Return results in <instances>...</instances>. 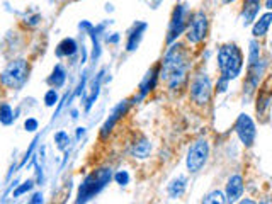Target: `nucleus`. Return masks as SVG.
Segmentation results:
<instances>
[{
	"label": "nucleus",
	"instance_id": "obj_4",
	"mask_svg": "<svg viewBox=\"0 0 272 204\" xmlns=\"http://www.w3.org/2000/svg\"><path fill=\"white\" fill-rule=\"evenodd\" d=\"M189 95L191 100L194 102L196 106H204L209 104L211 95H213V85H211V78L208 73H198L191 82L189 87Z\"/></svg>",
	"mask_w": 272,
	"mask_h": 204
},
{
	"label": "nucleus",
	"instance_id": "obj_12",
	"mask_svg": "<svg viewBox=\"0 0 272 204\" xmlns=\"http://www.w3.org/2000/svg\"><path fill=\"white\" fill-rule=\"evenodd\" d=\"M259 11H260V0H245L242 9V24L245 27L254 24L257 16H259Z\"/></svg>",
	"mask_w": 272,
	"mask_h": 204
},
{
	"label": "nucleus",
	"instance_id": "obj_35",
	"mask_svg": "<svg viewBox=\"0 0 272 204\" xmlns=\"http://www.w3.org/2000/svg\"><path fill=\"white\" fill-rule=\"evenodd\" d=\"M72 118H73V119H77V118H78V113H77V111H75V109L72 111Z\"/></svg>",
	"mask_w": 272,
	"mask_h": 204
},
{
	"label": "nucleus",
	"instance_id": "obj_24",
	"mask_svg": "<svg viewBox=\"0 0 272 204\" xmlns=\"http://www.w3.org/2000/svg\"><path fill=\"white\" fill-rule=\"evenodd\" d=\"M270 104V94L269 92H264V94L259 95V100H257V113L264 114L267 109H269Z\"/></svg>",
	"mask_w": 272,
	"mask_h": 204
},
{
	"label": "nucleus",
	"instance_id": "obj_7",
	"mask_svg": "<svg viewBox=\"0 0 272 204\" xmlns=\"http://www.w3.org/2000/svg\"><path fill=\"white\" fill-rule=\"evenodd\" d=\"M235 131L240 138L242 145L250 148L255 143V136H257V128L254 119L250 118L248 114H240L235 121Z\"/></svg>",
	"mask_w": 272,
	"mask_h": 204
},
{
	"label": "nucleus",
	"instance_id": "obj_17",
	"mask_svg": "<svg viewBox=\"0 0 272 204\" xmlns=\"http://www.w3.org/2000/svg\"><path fill=\"white\" fill-rule=\"evenodd\" d=\"M78 51V44L73 38H65L56 48V57H73Z\"/></svg>",
	"mask_w": 272,
	"mask_h": 204
},
{
	"label": "nucleus",
	"instance_id": "obj_22",
	"mask_svg": "<svg viewBox=\"0 0 272 204\" xmlns=\"http://www.w3.org/2000/svg\"><path fill=\"white\" fill-rule=\"evenodd\" d=\"M201 204H226V199H224V194L216 189V191H211L209 194H206V197Z\"/></svg>",
	"mask_w": 272,
	"mask_h": 204
},
{
	"label": "nucleus",
	"instance_id": "obj_10",
	"mask_svg": "<svg viewBox=\"0 0 272 204\" xmlns=\"http://www.w3.org/2000/svg\"><path fill=\"white\" fill-rule=\"evenodd\" d=\"M128 109H129V100H121L119 104L112 109V113L109 118H107V121L104 123V126L101 128V138H107V134L114 129L119 119H123V116L128 113Z\"/></svg>",
	"mask_w": 272,
	"mask_h": 204
},
{
	"label": "nucleus",
	"instance_id": "obj_34",
	"mask_svg": "<svg viewBox=\"0 0 272 204\" xmlns=\"http://www.w3.org/2000/svg\"><path fill=\"white\" fill-rule=\"evenodd\" d=\"M270 6H272V0H267V2H265V9H269V11H270Z\"/></svg>",
	"mask_w": 272,
	"mask_h": 204
},
{
	"label": "nucleus",
	"instance_id": "obj_27",
	"mask_svg": "<svg viewBox=\"0 0 272 204\" xmlns=\"http://www.w3.org/2000/svg\"><path fill=\"white\" fill-rule=\"evenodd\" d=\"M44 104L48 106V108H53V106L58 104V94H56L55 89H50L44 94Z\"/></svg>",
	"mask_w": 272,
	"mask_h": 204
},
{
	"label": "nucleus",
	"instance_id": "obj_26",
	"mask_svg": "<svg viewBox=\"0 0 272 204\" xmlns=\"http://www.w3.org/2000/svg\"><path fill=\"white\" fill-rule=\"evenodd\" d=\"M32 187H34V182H32V180H27V182H24V184L19 185L16 191L12 192V196H14V197H21L22 194L31 192V191H32Z\"/></svg>",
	"mask_w": 272,
	"mask_h": 204
},
{
	"label": "nucleus",
	"instance_id": "obj_20",
	"mask_svg": "<svg viewBox=\"0 0 272 204\" xmlns=\"http://www.w3.org/2000/svg\"><path fill=\"white\" fill-rule=\"evenodd\" d=\"M260 44L255 39L250 41V48H248V67H254L260 62Z\"/></svg>",
	"mask_w": 272,
	"mask_h": 204
},
{
	"label": "nucleus",
	"instance_id": "obj_21",
	"mask_svg": "<svg viewBox=\"0 0 272 204\" xmlns=\"http://www.w3.org/2000/svg\"><path fill=\"white\" fill-rule=\"evenodd\" d=\"M14 119H16V116H14V111L9 104H0V123L6 124V126H9V124L14 123Z\"/></svg>",
	"mask_w": 272,
	"mask_h": 204
},
{
	"label": "nucleus",
	"instance_id": "obj_6",
	"mask_svg": "<svg viewBox=\"0 0 272 204\" xmlns=\"http://www.w3.org/2000/svg\"><path fill=\"white\" fill-rule=\"evenodd\" d=\"M187 41L192 44H198L208 36V16L204 11H198L191 16L187 22Z\"/></svg>",
	"mask_w": 272,
	"mask_h": 204
},
{
	"label": "nucleus",
	"instance_id": "obj_9",
	"mask_svg": "<svg viewBox=\"0 0 272 204\" xmlns=\"http://www.w3.org/2000/svg\"><path fill=\"white\" fill-rule=\"evenodd\" d=\"M243 191H245V179H243L240 174L230 175L226 180V187H224V199H226V204H235L237 201H240L243 196Z\"/></svg>",
	"mask_w": 272,
	"mask_h": 204
},
{
	"label": "nucleus",
	"instance_id": "obj_19",
	"mask_svg": "<svg viewBox=\"0 0 272 204\" xmlns=\"http://www.w3.org/2000/svg\"><path fill=\"white\" fill-rule=\"evenodd\" d=\"M106 70H102L101 73H97V78L94 80L92 87H90V95L87 97V104H85V111H90V108L94 106V102L97 100V97H99V92H101V80H102V75H104Z\"/></svg>",
	"mask_w": 272,
	"mask_h": 204
},
{
	"label": "nucleus",
	"instance_id": "obj_37",
	"mask_svg": "<svg viewBox=\"0 0 272 204\" xmlns=\"http://www.w3.org/2000/svg\"><path fill=\"white\" fill-rule=\"evenodd\" d=\"M27 204H31V202H27Z\"/></svg>",
	"mask_w": 272,
	"mask_h": 204
},
{
	"label": "nucleus",
	"instance_id": "obj_36",
	"mask_svg": "<svg viewBox=\"0 0 272 204\" xmlns=\"http://www.w3.org/2000/svg\"><path fill=\"white\" fill-rule=\"evenodd\" d=\"M224 4H232V2H235V0H223Z\"/></svg>",
	"mask_w": 272,
	"mask_h": 204
},
{
	"label": "nucleus",
	"instance_id": "obj_18",
	"mask_svg": "<svg viewBox=\"0 0 272 204\" xmlns=\"http://www.w3.org/2000/svg\"><path fill=\"white\" fill-rule=\"evenodd\" d=\"M270 21H272V14L270 12L264 14V16H262L259 21H255L254 29H252V34H254V38H264V36H267V31H269V26H270Z\"/></svg>",
	"mask_w": 272,
	"mask_h": 204
},
{
	"label": "nucleus",
	"instance_id": "obj_23",
	"mask_svg": "<svg viewBox=\"0 0 272 204\" xmlns=\"http://www.w3.org/2000/svg\"><path fill=\"white\" fill-rule=\"evenodd\" d=\"M55 143H56V148L58 150H67L68 148V143H70V136L67 131H58L55 133Z\"/></svg>",
	"mask_w": 272,
	"mask_h": 204
},
{
	"label": "nucleus",
	"instance_id": "obj_33",
	"mask_svg": "<svg viewBox=\"0 0 272 204\" xmlns=\"http://www.w3.org/2000/svg\"><path fill=\"white\" fill-rule=\"evenodd\" d=\"M257 204H270V197L269 196H264Z\"/></svg>",
	"mask_w": 272,
	"mask_h": 204
},
{
	"label": "nucleus",
	"instance_id": "obj_30",
	"mask_svg": "<svg viewBox=\"0 0 272 204\" xmlns=\"http://www.w3.org/2000/svg\"><path fill=\"white\" fill-rule=\"evenodd\" d=\"M31 204H43V194L41 192H36V194H32V197H31Z\"/></svg>",
	"mask_w": 272,
	"mask_h": 204
},
{
	"label": "nucleus",
	"instance_id": "obj_16",
	"mask_svg": "<svg viewBox=\"0 0 272 204\" xmlns=\"http://www.w3.org/2000/svg\"><path fill=\"white\" fill-rule=\"evenodd\" d=\"M65 82H67V70H65L63 65H55L53 72H51V75L48 77V83L53 89H60V87L65 85Z\"/></svg>",
	"mask_w": 272,
	"mask_h": 204
},
{
	"label": "nucleus",
	"instance_id": "obj_1",
	"mask_svg": "<svg viewBox=\"0 0 272 204\" xmlns=\"http://www.w3.org/2000/svg\"><path fill=\"white\" fill-rule=\"evenodd\" d=\"M111 180H112V170L107 169V167H102V169H97L88 175H85V179L82 180L80 187H78L75 204H87L97 194L104 191V187Z\"/></svg>",
	"mask_w": 272,
	"mask_h": 204
},
{
	"label": "nucleus",
	"instance_id": "obj_13",
	"mask_svg": "<svg viewBox=\"0 0 272 204\" xmlns=\"http://www.w3.org/2000/svg\"><path fill=\"white\" fill-rule=\"evenodd\" d=\"M147 22H134L133 27L129 29L128 41H126V51H134L140 46V41L143 39V32L147 31Z\"/></svg>",
	"mask_w": 272,
	"mask_h": 204
},
{
	"label": "nucleus",
	"instance_id": "obj_25",
	"mask_svg": "<svg viewBox=\"0 0 272 204\" xmlns=\"http://www.w3.org/2000/svg\"><path fill=\"white\" fill-rule=\"evenodd\" d=\"M112 179H114V182L121 185V187H124V185H128L129 184V174L126 172V170H118L114 175H112Z\"/></svg>",
	"mask_w": 272,
	"mask_h": 204
},
{
	"label": "nucleus",
	"instance_id": "obj_14",
	"mask_svg": "<svg viewBox=\"0 0 272 204\" xmlns=\"http://www.w3.org/2000/svg\"><path fill=\"white\" fill-rule=\"evenodd\" d=\"M150 153H152V143L148 141V138L145 136H140L138 140H134L133 143V148H131V155L134 157V159H148Z\"/></svg>",
	"mask_w": 272,
	"mask_h": 204
},
{
	"label": "nucleus",
	"instance_id": "obj_2",
	"mask_svg": "<svg viewBox=\"0 0 272 204\" xmlns=\"http://www.w3.org/2000/svg\"><path fill=\"white\" fill-rule=\"evenodd\" d=\"M218 68L223 78L235 80L243 70V53L237 44L228 43L218 49Z\"/></svg>",
	"mask_w": 272,
	"mask_h": 204
},
{
	"label": "nucleus",
	"instance_id": "obj_29",
	"mask_svg": "<svg viewBox=\"0 0 272 204\" xmlns=\"http://www.w3.org/2000/svg\"><path fill=\"white\" fill-rule=\"evenodd\" d=\"M228 83H230V80H226V78H223V77L218 78V83H216V92H218V94H223V92L228 90Z\"/></svg>",
	"mask_w": 272,
	"mask_h": 204
},
{
	"label": "nucleus",
	"instance_id": "obj_3",
	"mask_svg": "<svg viewBox=\"0 0 272 204\" xmlns=\"http://www.w3.org/2000/svg\"><path fill=\"white\" fill-rule=\"evenodd\" d=\"M27 77H29V65H27L26 60H16V62H11L6 67V70L0 75V83L7 89H21L26 83Z\"/></svg>",
	"mask_w": 272,
	"mask_h": 204
},
{
	"label": "nucleus",
	"instance_id": "obj_8",
	"mask_svg": "<svg viewBox=\"0 0 272 204\" xmlns=\"http://www.w3.org/2000/svg\"><path fill=\"white\" fill-rule=\"evenodd\" d=\"M187 9L186 6H177L173 9L172 19H170V27H168V36H167V43L172 44L182 32L186 31L187 27Z\"/></svg>",
	"mask_w": 272,
	"mask_h": 204
},
{
	"label": "nucleus",
	"instance_id": "obj_5",
	"mask_svg": "<svg viewBox=\"0 0 272 204\" xmlns=\"http://www.w3.org/2000/svg\"><path fill=\"white\" fill-rule=\"evenodd\" d=\"M209 159V145L206 140L194 141L187 151L186 157V167L189 170V174H198L203 167L208 164Z\"/></svg>",
	"mask_w": 272,
	"mask_h": 204
},
{
	"label": "nucleus",
	"instance_id": "obj_32",
	"mask_svg": "<svg viewBox=\"0 0 272 204\" xmlns=\"http://www.w3.org/2000/svg\"><path fill=\"white\" fill-rule=\"evenodd\" d=\"M235 204H257V201H254V199H250V197H245V199H240V201H237Z\"/></svg>",
	"mask_w": 272,
	"mask_h": 204
},
{
	"label": "nucleus",
	"instance_id": "obj_15",
	"mask_svg": "<svg viewBox=\"0 0 272 204\" xmlns=\"http://www.w3.org/2000/svg\"><path fill=\"white\" fill-rule=\"evenodd\" d=\"M186 189H187V179L184 175H180V177L173 179L170 184H168L167 187V192H168V197L170 199H179L186 194Z\"/></svg>",
	"mask_w": 272,
	"mask_h": 204
},
{
	"label": "nucleus",
	"instance_id": "obj_28",
	"mask_svg": "<svg viewBox=\"0 0 272 204\" xmlns=\"http://www.w3.org/2000/svg\"><path fill=\"white\" fill-rule=\"evenodd\" d=\"M37 126H39V123H37V119L34 118H27L26 119V123H24V128H26V131H31V133H34Z\"/></svg>",
	"mask_w": 272,
	"mask_h": 204
},
{
	"label": "nucleus",
	"instance_id": "obj_11",
	"mask_svg": "<svg viewBox=\"0 0 272 204\" xmlns=\"http://www.w3.org/2000/svg\"><path fill=\"white\" fill-rule=\"evenodd\" d=\"M158 78H160V72H158V65L157 67H153L152 70H150L147 75H145L142 85H140V95L134 97V102L133 104H136V100H142L145 95L148 94V92H152L155 87H157L158 83Z\"/></svg>",
	"mask_w": 272,
	"mask_h": 204
},
{
	"label": "nucleus",
	"instance_id": "obj_31",
	"mask_svg": "<svg viewBox=\"0 0 272 204\" xmlns=\"http://www.w3.org/2000/svg\"><path fill=\"white\" fill-rule=\"evenodd\" d=\"M119 39H121V36L118 34V32H114V34H112V36H107V38H106L107 43H111V44L119 43Z\"/></svg>",
	"mask_w": 272,
	"mask_h": 204
}]
</instances>
